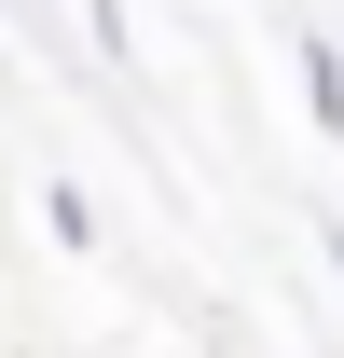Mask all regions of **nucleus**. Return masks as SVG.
I'll use <instances>...</instances> for the list:
<instances>
[{
	"mask_svg": "<svg viewBox=\"0 0 344 358\" xmlns=\"http://www.w3.org/2000/svg\"><path fill=\"white\" fill-rule=\"evenodd\" d=\"M303 110H317V124H344V55H331V42H303Z\"/></svg>",
	"mask_w": 344,
	"mask_h": 358,
	"instance_id": "obj_1",
	"label": "nucleus"
},
{
	"mask_svg": "<svg viewBox=\"0 0 344 358\" xmlns=\"http://www.w3.org/2000/svg\"><path fill=\"white\" fill-rule=\"evenodd\" d=\"M331 275H344V234H331Z\"/></svg>",
	"mask_w": 344,
	"mask_h": 358,
	"instance_id": "obj_2",
	"label": "nucleus"
}]
</instances>
